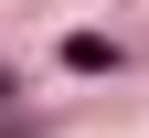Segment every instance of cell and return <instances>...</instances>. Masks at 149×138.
I'll use <instances>...</instances> for the list:
<instances>
[{"instance_id": "cell-1", "label": "cell", "mask_w": 149, "mask_h": 138, "mask_svg": "<svg viewBox=\"0 0 149 138\" xmlns=\"http://www.w3.org/2000/svg\"><path fill=\"white\" fill-rule=\"evenodd\" d=\"M64 64H74V74H107L117 43H107V32H64Z\"/></svg>"}, {"instance_id": "cell-2", "label": "cell", "mask_w": 149, "mask_h": 138, "mask_svg": "<svg viewBox=\"0 0 149 138\" xmlns=\"http://www.w3.org/2000/svg\"><path fill=\"white\" fill-rule=\"evenodd\" d=\"M11 96H22V85H11V74H0V106H11Z\"/></svg>"}]
</instances>
